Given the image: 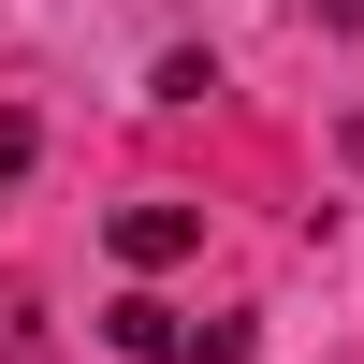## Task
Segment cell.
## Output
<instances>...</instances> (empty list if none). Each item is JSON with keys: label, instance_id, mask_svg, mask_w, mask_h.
I'll list each match as a JSON object with an SVG mask.
<instances>
[{"label": "cell", "instance_id": "1", "mask_svg": "<svg viewBox=\"0 0 364 364\" xmlns=\"http://www.w3.org/2000/svg\"><path fill=\"white\" fill-rule=\"evenodd\" d=\"M102 336L132 364H248V321H190V306H161V291H117Z\"/></svg>", "mask_w": 364, "mask_h": 364}, {"label": "cell", "instance_id": "2", "mask_svg": "<svg viewBox=\"0 0 364 364\" xmlns=\"http://www.w3.org/2000/svg\"><path fill=\"white\" fill-rule=\"evenodd\" d=\"M190 248H204V204H161V190L117 204V262H132V277H161V262H190Z\"/></svg>", "mask_w": 364, "mask_h": 364}, {"label": "cell", "instance_id": "3", "mask_svg": "<svg viewBox=\"0 0 364 364\" xmlns=\"http://www.w3.org/2000/svg\"><path fill=\"white\" fill-rule=\"evenodd\" d=\"M15 175H29V117L0 102V190H15Z\"/></svg>", "mask_w": 364, "mask_h": 364}, {"label": "cell", "instance_id": "4", "mask_svg": "<svg viewBox=\"0 0 364 364\" xmlns=\"http://www.w3.org/2000/svg\"><path fill=\"white\" fill-rule=\"evenodd\" d=\"M306 15H336V29H350V15H364V0H306Z\"/></svg>", "mask_w": 364, "mask_h": 364}, {"label": "cell", "instance_id": "5", "mask_svg": "<svg viewBox=\"0 0 364 364\" xmlns=\"http://www.w3.org/2000/svg\"><path fill=\"white\" fill-rule=\"evenodd\" d=\"M350 175H364V117H350Z\"/></svg>", "mask_w": 364, "mask_h": 364}]
</instances>
